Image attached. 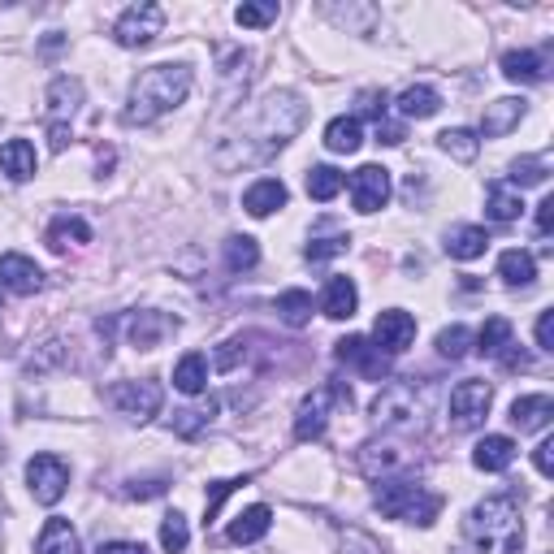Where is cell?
I'll return each instance as SVG.
<instances>
[{
  "label": "cell",
  "mask_w": 554,
  "mask_h": 554,
  "mask_svg": "<svg viewBox=\"0 0 554 554\" xmlns=\"http://www.w3.org/2000/svg\"><path fill=\"white\" fill-rule=\"evenodd\" d=\"M303 117V100L295 91H273L256 104L247 117H239V135H221L213 148V161L221 169H247V165H265L273 152H282L290 139L299 135Z\"/></svg>",
  "instance_id": "obj_1"
},
{
  "label": "cell",
  "mask_w": 554,
  "mask_h": 554,
  "mask_svg": "<svg viewBox=\"0 0 554 554\" xmlns=\"http://www.w3.org/2000/svg\"><path fill=\"white\" fill-rule=\"evenodd\" d=\"M191 96V65L182 61H165L143 70L130 83V100H126V122L130 126H148L156 117H165L169 109H178Z\"/></svg>",
  "instance_id": "obj_2"
},
{
  "label": "cell",
  "mask_w": 554,
  "mask_h": 554,
  "mask_svg": "<svg viewBox=\"0 0 554 554\" xmlns=\"http://www.w3.org/2000/svg\"><path fill=\"white\" fill-rule=\"evenodd\" d=\"M468 537L485 554H520L524 550V516L511 494H494L472 507L468 516Z\"/></svg>",
  "instance_id": "obj_3"
},
{
  "label": "cell",
  "mask_w": 554,
  "mask_h": 554,
  "mask_svg": "<svg viewBox=\"0 0 554 554\" xmlns=\"http://www.w3.org/2000/svg\"><path fill=\"white\" fill-rule=\"evenodd\" d=\"M377 511L390 520H407V524L429 529L442 511V494H429L425 485H416L412 477H390L377 485Z\"/></svg>",
  "instance_id": "obj_4"
},
{
  "label": "cell",
  "mask_w": 554,
  "mask_h": 554,
  "mask_svg": "<svg viewBox=\"0 0 554 554\" xmlns=\"http://www.w3.org/2000/svg\"><path fill=\"white\" fill-rule=\"evenodd\" d=\"M425 416H429V403L412 381H390L373 403V420L381 429H394V433H420L425 429Z\"/></svg>",
  "instance_id": "obj_5"
},
{
  "label": "cell",
  "mask_w": 554,
  "mask_h": 554,
  "mask_svg": "<svg viewBox=\"0 0 554 554\" xmlns=\"http://www.w3.org/2000/svg\"><path fill=\"white\" fill-rule=\"evenodd\" d=\"M83 104V83L70 74L52 78L48 87V139H52V152H65L70 148V122Z\"/></svg>",
  "instance_id": "obj_6"
},
{
  "label": "cell",
  "mask_w": 554,
  "mask_h": 554,
  "mask_svg": "<svg viewBox=\"0 0 554 554\" xmlns=\"http://www.w3.org/2000/svg\"><path fill=\"white\" fill-rule=\"evenodd\" d=\"M165 26V9L152 5V0H139V5H130L122 18L113 22V39L122 48H148L156 35H161Z\"/></svg>",
  "instance_id": "obj_7"
},
{
  "label": "cell",
  "mask_w": 554,
  "mask_h": 554,
  "mask_svg": "<svg viewBox=\"0 0 554 554\" xmlns=\"http://www.w3.org/2000/svg\"><path fill=\"white\" fill-rule=\"evenodd\" d=\"M334 403H351V394L342 386H316L308 399L299 403V412H295V438L299 442L321 438L325 425H329V407H334Z\"/></svg>",
  "instance_id": "obj_8"
},
{
  "label": "cell",
  "mask_w": 554,
  "mask_h": 554,
  "mask_svg": "<svg viewBox=\"0 0 554 554\" xmlns=\"http://www.w3.org/2000/svg\"><path fill=\"white\" fill-rule=\"evenodd\" d=\"M26 485H31L35 503L57 507L65 490H70V468H65L57 455H35L31 464H26Z\"/></svg>",
  "instance_id": "obj_9"
},
{
  "label": "cell",
  "mask_w": 554,
  "mask_h": 554,
  "mask_svg": "<svg viewBox=\"0 0 554 554\" xmlns=\"http://www.w3.org/2000/svg\"><path fill=\"white\" fill-rule=\"evenodd\" d=\"M490 403H494V386H490V381H459V386L451 390V425L455 429L485 425Z\"/></svg>",
  "instance_id": "obj_10"
},
{
  "label": "cell",
  "mask_w": 554,
  "mask_h": 554,
  "mask_svg": "<svg viewBox=\"0 0 554 554\" xmlns=\"http://www.w3.org/2000/svg\"><path fill=\"white\" fill-rule=\"evenodd\" d=\"M416 464V455L399 442H368L360 451V472L373 481H390V477H407Z\"/></svg>",
  "instance_id": "obj_11"
},
{
  "label": "cell",
  "mask_w": 554,
  "mask_h": 554,
  "mask_svg": "<svg viewBox=\"0 0 554 554\" xmlns=\"http://www.w3.org/2000/svg\"><path fill=\"white\" fill-rule=\"evenodd\" d=\"M109 403L122 416H130V420H139V425H143V420H152L156 412H161L165 394H161L156 381H122V386L109 390Z\"/></svg>",
  "instance_id": "obj_12"
},
{
  "label": "cell",
  "mask_w": 554,
  "mask_h": 554,
  "mask_svg": "<svg viewBox=\"0 0 554 554\" xmlns=\"http://www.w3.org/2000/svg\"><path fill=\"white\" fill-rule=\"evenodd\" d=\"M347 187H351V204L360 208V213H377V208H386V200H390V169L360 165Z\"/></svg>",
  "instance_id": "obj_13"
},
{
  "label": "cell",
  "mask_w": 554,
  "mask_h": 554,
  "mask_svg": "<svg viewBox=\"0 0 554 554\" xmlns=\"http://www.w3.org/2000/svg\"><path fill=\"white\" fill-rule=\"evenodd\" d=\"M416 342V321H412V312H403V308H390V312H381L377 316V325H373V347L381 355H403L407 347Z\"/></svg>",
  "instance_id": "obj_14"
},
{
  "label": "cell",
  "mask_w": 554,
  "mask_h": 554,
  "mask_svg": "<svg viewBox=\"0 0 554 554\" xmlns=\"http://www.w3.org/2000/svg\"><path fill=\"white\" fill-rule=\"evenodd\" d=\"M334 355L342 364H351V368H360V373L368 377V381H386L390 377V355H381L373 342L368 338H360V334H351V338H342L338 347H334Z\"/></svg>",
  "instance_id": "obj_15"
},
{
  "label": "cell",
  "mask_w": 554,
  "mask_h": 554,
  "mask_svg": "<svg viewBox=\"0 0 554 554\" xmlns=\"http://www.w3.org/2000/svg\"><path fill=\"white\" fill-rule=\"evenodd\" d=\"M0 286L13 290V295H35V290H44V273H39L31 256L5 252L0 256Z\"/></svg>",
  "instance_id": "obj_16"
},
{
  "label": "cell",
  "mask_w": 554,
  "mask_h": 554,
  "mask_svg": "<svg viewBox=\"0 0 554 554\" xmlns=\"http://www.w3.org/2000/svg\"><path fill=\"white\" fill-rule=\"evenodd\" d=\"M520 117H524V100H516V96H503V100L485 104L481 135L485 139H503V135H511V130L520 126Z\"/></svg>",
  "instance_id": "obj_17"
},
{
  "label": "cell",
  "mask_w": 554,
  "mask_h": 554,
  "mask_svg": "<svg viewBox=\"0 0 554 554\" xmlns=\"http://www.w3.org/2000/svg\"><path fill=\"white\" fill-rule=\"evenodd\" d=\"M174 329H178V321H169V316H161V312H139V316H130V321H126V334H130V342H135L139 351L161 347V338L174 334Z\"/></svg>",
  "instance_id": "obj_18"
},
{
  "label": "cell",
  "mask_w": 554,
  "mask_h": 554,
  "mask_svg": "<svg viewBox=\"0 0 554 554\" xmlns=\"http://www.w3.org/2000/svg\"><path fill=\"white\" fill-rule=\"evenodd\" d=\"M286 182L282 178H260V182H252V187L243 191V208L252 217H269V213H277V208H286Z\"/></svg>",
  "instance_id": "obj_19"
},
{
  "label": "cell",
  "mask_w": 554,
  "mask_h": 554,
  "mask_svg": "<svg viewBox=\"0 0 554 554\" xmlns=\"http://www.w3.org/2000/svg\"><path fill=\"white\" fill-rule=\"evenodd\" d=\"M550 416H554V399H550V394H524V399L511 403V425H516L520 433L546 429Z\"/></svg>",
  "instance_id": "obj_20"
},
{
  "label": "cell",
  "mask_w": 554,
  "mask_h": 554,
  "mask_svg": "<svg viewBox=\"0 0 554 554\" xmlns=\"http://www.w3.org/2000/svg\"><path fill=\"white\" fill-rule=\"evenodd\" d=\"M355 308H360V290H355L351 277H329L325 299H321V312L329 316V321H351Z\"/></svg>",
  "instance_id": "obj_21"
},
{
  "label": "cell",
  "mask_w": 554,
  "mask_h": 554,
  "mask_svg": "<svg viewBox=\"0 0 554 554\" xmlns=\"http://www.w3.org/2000/svg\"><path fill=\"white\" fill-rule=\"evenodd\" d=\"M511 459H516V442H511L507 433H490V438H481L477 451H472V464L481 472H503V468H511Z\"/></svg>",
  "instance_id": "obj_22"
},
{
  "label": "cell",
  "mask_w": 554,
  "mask_h": 554,
  "mask_svg": "<svg viewBox=\"0 0 554 554\" xmlns=\"http://www.w3.org/2000/svg\"><path fill=\"white\" fill-rule=\"evenodd\" d=\"M394 109H399L407 122H425V117H433L442 109V96L433 91L429 83H416V87H407L399 91V100H394Z\"/></svg>",
  "instance_id": "obj_23"
},
{
  "label": "cell",
  "mask_w": 554,
  "mask_h": 554,
  "mask_svg": "<svg viewBox=\"0 0 554 554\" xmlns=\"http://www.w3.org/2000/svg\"><path fill=\"white\" fill-rule=\"evenodd\" d=\"M269 524H273V511H269L265 503L247 507V511H239V516H234V524H230V542H234V546H252V542H260V537L269 533Z\"/></svg>",
  "instance_id": "obj_24"
},
{
  "label": "cell",
  "mask_w": 554,
  "mask_h": 554,
  "mask_svg": "<svg viewBox=\"0 0 554 554\" xmlns=\"http://www.w3.org/2000/svg\"><path fill=\"white\" fill-rule=\"evenodd\" d=\"M44 239H48V247H52V252H70V247H87V243H91V226H87L83 217L65 213V217H57V221H52Z\"/></svg>",
  "instance_id": "obj_25"
},
{
  "label": "cell",
  "mask_w": 554,
  "mask_h": 554,
  "mask_svg": "<svg viewBox=\"0 0 554 554\" xmlns=\"http://www.w3.org/2000/svg\"><path fill=\"white\" fill-rule=\"evenodd\" d=\"M0 169L13 178V182H26V178H35V169H39V161H35V148L26 139H9L5 148H0Z\"/></svg>",
  "instance_id": "obj_26"
},
{
  "label": "cell",
  "mask_w": 554,
  "mask_h": 554,
  "mask_svg": "<svg viewBox=\"0 0 554 554\" xmlns=\"http://www.w3.org/2000/svg\"><path fill=\"white\" fill-rule=\"evenodd\" d=\"M360 143H364L360 117H334V122L325 126V148H329V152L351 156V152H360Z\"/></svg>",
  "instance_id": "obj_27"
},
{
  "label": "cell",
  "mask_w": 554,
  "mask_h": 554,
  "mask_svg": "<svg viewBox=\"0 0 554 554\" xmlns=\"http://www.w3.org/2000/svg\"><path fill=\"white\" fill-rule=\"evenodd\" d=\"M35 554H78V533H74V524L61 520V516H52V520L44 524V533H39Z\"/></svg>",
  "instance_id": "obj_28"
},
{
  "label": "cell",
  "mask_w": 554,
  "mask_h": 554,
  "mask_svg": "<svg viewBox=\"0 0 554 554\" xmlns=\"http://www.w3.org/2000/svg\"><path fill=\"white\" fill-rule=\"evenodd\" d=\"M503 74L511 78V83H542L546 61H542V52L516 48V52H507V57H503Z\"/></svg>",
  "instance_id": "obj_29"
},
{
  "label": "cell",
  "mask_w": 554,
  "mask_h": 554,
  "mask_svg": "<svg viewBox=\"0 0 554 554\" xmlns=\"http://www.w3.org/2000/svg\"><path fill=\"white\" fill-rule=\"evenodd\" d=\"M485 247H490V234L481 226H455L446 234V252L455 260H477V256H485Z\"/></svg>",
  "instance_id": "obj_30"
},
{
  "label": "cell",
  "mask_w": 554,
  "mask_h": 554,
  "mask_svg": "<svg viewBox=\"0 0 554 554\" xmlns=\"http://www.w3.org/2000/svg\"><path fill=\"white\" fill-rule=\"evenodd\" d=\"M498 277H503L507 286H533L537 282V260L529 252H520V247H511V252L498 256Z\"/></svg>",
  "instance_id": "obj_31"
},
{
  "label": "cell",
  "mask_w": 554,
  "mask_h": 554,
  "mask_svg": "<svg viewBox=\"0 0 554 554\" xmlns=\"http://www.w3.org/2000/svg\"><path fill=\"white\" fill-rule=\"evenodd\" d=\"M174 386L182 394H200L208 386V360L200 351H191V355H182L178 368H174Z\"/></svg>",
  "instance_id": "obj_32"
},
{
  "label": "cell",
  "mask_w": 554,
  "mask_h": 554,
  "mask_svg": "<svg viewBox=\"0 0 554 554\" xmlns=\"http://www.w3.org/2000/svg\"><path fill=\"white\" fill-rule=\"evenodd\" d=\"M277 316H282L290 329H303L312 321V295L308 290H282V295H277Z\"/></svg>",
  "instance_id": "obj_33"
},
{
  "label": "cell",
  "mask_w": 554,
  "mask_h": 554,
  "mask_svg": "<svg viewBox=\"0 0 554 554\" xmlns=\"http://www.w3.org/2000/svg\"><path fill=\"white\" fill-rule=\"evenodd\" d=\"M438 148L446 152V156H455V161H477V152H481V139L472 135V130H464V126H451V130H442L438 135Z\"/></svg>",
  "instance_id": "obj_34"
},
{
  "label": "cell",
  "mask_w": 554,
  "mask_h": 554,
  "mask_svg": "<svg viewBox=\"0 0 554 554\" xmlns=\"http://www.w3.org/2000/svg\"><path fill=\"white\" fill-rule=\"evenodd\" d=\"M520 195L516 191H507L503 182H490V191H485V213H490V221H516L520 217Z\"/></svg>",
  "instance_id": "obj_35"
},
{
  "label": "cell",
  "mask_w": 554,
  "mask_h": 554,
  "mask_svg": "<svg viewBox=\"0 0 554 554\" xmlns=\"http://www.w3.org/2000/svg\"><path fill=\"white\" fill-rule=\"evenodd\" d=\"M342 187H347V178H342L334 165H312L308 169V195H312V200L325 204V200H334Z\"/></svg>",
  "instance_id": "obj_36"
},
{
  "label": "cell",
  "mask_w": 554,
  "mask_h": 554,
  "mask_svg": "<svg viewBox=\"0 0 554 554\" xmlns=\"http://www.w3.org/2000/svg\"><path fill=\"white\" fill-rule=\"evenodd\" d=\"M226 265H230V273H247V269L260 265V247H256L252 234H234L226 243Z\"/></svg>",
  "instance_id": "obj_37"
},
{
  "label": "cell",
  "mask_w": 554,
  "mask_h": 554,
  "mask_svg": "<svg viewBox=\"0 0 554 554\" xmlns=\"http://www.w3.org/2000/svg\"><path fill=\"white\" fill-rule=\"evenodd\" d=\"M507 342H511V321H507V316H490V321L481 325V334H477V351L494 360V355L503 351Z\"/></svg>",
  "instance_id": "obj_38"
},
{
  "label": "cell",
  "mask_w": 554,
  "mask_h": 554,
  "mask_svg": "<svg viewBox=\"0 0 554 554\" xmlns=\"http://www.w3.org/2000/svg\"><path fill=\"white\" fill-rule=\"evenodd\" d=\"M546 161L542 156H520V161H511V187H542L546 182Z\"/></svg>",
  "instance_id": "obj_39"
},
{
  "label": "cell",
  "mask_w": 554,
  "mask_h": 554,
  "mask_svg": "<svg viewBox=\"0 0 554 554\" xmlns=\"http://www.w3.org/2000/svg\"><path fill=\"white\" fill-rule=\"evenodd\" d=\"M472 351V329L468 325H451L438 334V355H446V360H464V355Z\"/></svg>",
  "instance_id": "obj_40"
},
{
  "label": "cell",
  "mask_w": 554,
  "mask_h": 554,
  "mask_svg": "<svg viewBox=\"0 0 554 554\" xmlns=\"http://www.w3.org/2000/svg\"><path fill=\"white\" fill-rule=\"evenodd\" d=\"M191 542V529H187V516H178V511H169V516L161 520V546L169 554H182Z\"/></svg>",
  "instance_id": "obj_41"
},
{
  "label": "cell",
  "mask_w": 554,
  "mask_h": 554,
  "mask_svg": "<svg viewBox=\"0 0 554 554\" xmlns=\"http://www.w3.org/2000/svg\"><path fill=\"white\" fill-rule=\"evenodd\" d=\"M347 234H329V239H312L308 247H303V256L312 260V265H325V260H334V256H342L347 252Z\"/></svg>",
  "instance_id": "obj_42"
},
{
  "label": "cell",
  "mask_w": 554,
  "mask_h": 554,
  "mask_svg": "<svg viewBox=\"0 0 554 554\" xmlns=\"http://www.w3.org/2000/svg\"><path fill=\"white\" fill-rule=\"evenodd\" d=\"M213 412H217V403H204V407H187V412H178L174 416V429L182 433V438H195L208 420H213Z\"/></svg>",
  "instance_id": "obj_43"
},
{
  "label": "cell",
  "mask_w": 554,
  "mask_h": 554,
  "mask_svg": "<svg viewBox=\"0 0 554 554\" xmlns=\"http://www.w3.org/2000/svg\"><path fill=\"white\" fill-rule=\"evenodd\" d=\"M239 485H247V481H213L208 485V498H204V524H213L217 516H221V503L239 490Z\"/></svg>",
  "instance_id": "obj_44"
},
{
  "label": "cell",
  "mask_w": 554,
  "mask_h": 554,
  "mask_svg": "<svg viewBox=\"0 0 554 554\" xmlns=\"http://www.w3.org/2000/svg\"><path fill=\"white\" fill-rule=\"evenodd\" d=\"M273 18H277V0H265V5H239V9H234V22L252 26V31H256V26H269Z\"/></svg>",
  "instance_id": "obj_45"
},
{
  "label": "cell",
  "mask_w": 554,
  "mask_h": 554,
  "mask_svg": "<svg viewBox=\"0 0 554 554\" xmlns=\"http://www.w3.org/2000/svg\"><path fill=\"white\" fill-rule=\"evenodd\" d=\"M360 104H364V113L373 117L377 126L386 122V91H364V96H360Z\"/></svg>",
  "instance_id": "obj_46"
},
{
  "label": "cell",
  "mask_w": 554,
  "mask_h": 554,
  "mask_svg": "<svg viewBox=\"0 0 554 554\" xmlns=\"http://www.w3.org/2000/svg\"><path fill=\"white\" fill-rule=\"evenodd\" d=\"M494 360L503 364V368H511V373H516V368H529V355H524V351H516V342H507V347L498 351Z\"/></svg>",
  "instance_id": "obj_47"
},
{
  "label": "cell",
  "mask_w": 554,
  "mask_h": 554,
  "mask_svg": "<svg viewBox=\"0 0 554 554\" xmlns=\"http://www.w3.org/2000/svg\"><path fill=\"white\" fill-rule=\"evenodd\" d=\"M537 347H542V351H554V312H542V316H537Z\"/></svg>",
  "instance_id": "obj_48"
},
{
  "label": "cell",
  "mask_w": 554,
  "mask_h": 554,
  "mask_svg": "<svg viewBox=\"0 0 554 554\" xmlns=\"http://www.w3.org/2000/svg\"><path fill=\"white\" fill-rule=\"evenodd\" d=\"M533 464H537V472H542V477H550V472H554V442L550 438L533 451Z\"/></svg>",
  "instance_id": "obj_49"
},
{
  "label": "cell",
  "mask_w": 554,
  "mask_h": 554,
  "mask_svg": "<svg viewBox=\"0 0 554 554\" xmlns=\"http://www.w3.org/2000/svg\"><path fill=\"white\" fill-rule=\"evenodd\" d=\"M377 139H381V143H390V148H394V143H403V139H407V130H403L399 122H381V126H377Z\"/></svg>",
  "instance_id": "obj_50"
},
{
  "label": "cell",
  "mask_w": 554,
  "mask_h": 554,
  "mask_svg": "<svg viewBox=\"0 0 554 554\" xmlns=\"http://www.w3.org/2000/svg\"><path fill=\"white\" fill-rule=\"evenodd\" d=\"M550 226H554V200L546 195V200L537 204V234H550Z\"/></svg>",
  "instance_id": "obj_51"
},
{
  "label": "cell",
  "mask_w": 554,
  "mask_h": 554,
  "mask_svg": "<svg viewBox=\"0 0 554 554\" xmlns=\"http://www.w3.org/2000/svg\"><path fill=\"white\" fill-rule=\"evenodd\" d=\"M96 554H148V550L135 546V542H109V546H100Z\"/></svg>",
  "instance_id": "obj_52"
}]
</instances>
